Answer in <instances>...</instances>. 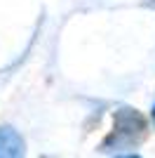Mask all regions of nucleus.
<instances>
[{"mask_svg":"<svg viewBox=\"0 0 155 158\" xmlns=\"http://www.w3.org/2000/svg\"><path fill=\"white\" fill-rule=\"evenodd\" d=\"M24 139L12 127H0V158H24Z\"/></svg>","mask_w":155,"mask_h":158,"instance_id":"2","label":"nucleus"},{"mask_svg":"<svg viewBox=\"0 0 155 158\" xmlns=\"http://www.w3.org/2000/svg\"><path fill=\"white\" fill-rule=\"evenodd\" d=\"M150 116H153V125H155V106H153V113H150Z\"/></svg>","mask_w":155,"mask_h":158,"instance_id":"4","label":"nucleus"},{"mask_svg":"<svg viewBox=\"0 0 155 158\" xmlns=\"http://www.w3.org/2000/svg\"><path fill=\"white\" fill-rule=\"evenodd\" d=\"M148 120L141 111L122 106L113 113V130L101 142V151H129L148 139Z\"/></svg>","mask_w":155,"mask_h":158,"instance_id":"1","label":"nucleus"},{"mask_svg":"<svg viewBox=\"0 0 155 158\" xmlns=\"http://www.w3.org/2000/svg\"><path fill=\"white\" fill-rule=\"evenodd\" d=\"M117 158H139L136 153H122V156H117Z\"/></svg>","mask_w":155,"mask_h":158,"instance_id":"3","label":"nucleus"}]
</instances>
